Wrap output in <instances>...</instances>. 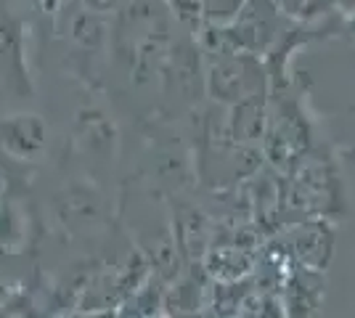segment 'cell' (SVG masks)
Here are the masks:
<instances>
[{
	"label": "cell",
	"mask_w": 355,
	"mask_h": 318,
	"mask_svg": "<svg viewBox=\"0 0 355 318\" xmlns=\"http://www.w3.org/2000/svg\"><path fill=\"white\" fill-rule=\"evenodd\" d=\"M112 37L114 51L125 61L135 85H146L162 75L173 37L170 19L159 0H128L119 8Z\"/></svg>",
	"instance_id": "cell-1"
},
{
	"label": "cell",
	"mask_w": 355,
	"mask_h": 318,
	"mask_svg": "<svg viewBox=\"0 0 355 318\" xmlns=\"http://www.w3.org/2000/svg\"><path fill=\"white\" fill-rule=\"evenodd\" d=\"M207 91L215 101L236 104L252 96H263L266 75L254 53H225L212 59L207 69Z\"/></svg>",
	"instance_id": "cell-2"
},
{
	"label": "cell",
	"mask_w": 355,
	"mask_h": 318,
	"mask_svg": "<svg viewBox=\"0 0 355 318\" xmlns=\"http://www.w3.org/2000/svg\"><path fill=\"white\" fill-rule=\"evenodd\" d=\"M164 101L175 109L191 106L199 96V51L191 40H173L162 67Z\"/></svg>",
	"instance_id": "cell-3"
},
{
	"label": "cell",
	"mask_w": 355,
	"mask_h": 318,
	"mask_svg": "<svg viewBox=\"0 0 355 318\" xmlns=\"http://www.w3.org/2000/svg\"><path fill=\"white\" fill-rule=\"evenodd\" d=\"M48 127L37 114H19L3 122V146L19 159H35L45 149Z\"/></svg>",
	"instance_id": "cell-4"
},
{
	"label": "cell",
	"mask_w": 355,
	"mask_h": 318,
	"mask_svg": "<svg viewBox=\"0 0 355 318\" xmlns=\"http://www.w3.org/2000/svg\"><path fill=\"white\" fill-rule=\"evenodd\" d=\"M266 127V104L263 96H252L234 104V112L228 117V138L234 143H250L263 136Z\"/></svg>",
	"instance_id": "cell-5"
},
{
	"label": "cell",
	"mask_w": 355,
	"mask_h": 318,
	"mask_svg": "<svg viewBox=\"0 0 355 318\" xmlns=\"http://www.w3.org/2000/svg\"><path fill=\"white\" fill-rule=\"evenodd\" d=\"M175 233L178 247L186 255V260H202L209 247L207 239V220L191 207H178L175 215Z\"/></svg>",
	"instance_id": "cell-6"
},
{
	"label": "cell",
	"mask_w": 355,
	"mask_h": 318,
	"mask_svg": "<svg viewBox=\"0 0 355 318\" xmlns=\"http://www.w3.org/2000/svg\"><path fill=\"white\" fill-rule=\"evenodd\" d=\"M297 114H284L279 122H273V127L268 130V152L273 157V162H289L295 159V154L305 149V138H302V125L295 120Z\"/></svg>",
	"instance_id": "cell-7"
},
{
	"label": "cell",
	"mask_w": 355,
	"mask_h": 318,
	"mask_svg": "<svg viewBox=\"0 0 355 318\" xmlns=\"http://www.w3.org/2000/svg\"><path fill=\"white\" fill-rule=\"evenodd\" d=\"M295 249L297 258L308 268H326L329 255H331V233L321 223L302 226L295 233Z\"/></svg>",
	"instance_id": "cell-8"
},
{
	"label": "cell",
	"mask_w": 355,
	"mask_h": 318,
	"mask_svg": "<svg viewBox=\"0 0 355 318\" xmlns=\"http://www.w3.org/2000/svg\"><path fill=\"white\" fill-rule=\"evenodd\" d=\"M69 35L80 48L85 51H98L109 37V24H106V14L101 11H90V8H80L77 14L69 19Z\"/></svg>",
	"instance_id": "cell-9"
},
{
	"label": "cell",
	"mask_w": 355,
	"mask_h": 318,
	"mask_svg": "<svg viewBox=\"0 0 355 318\" xmlns=\"http://www.w3.org/2000/svg\"><path fill=\"white\" fill-rule=\"evenodd\" d=\"M207 260H205V268H207L218 281H236L244 273L252 268L250 255L234 244V247H212L205 252Z\"/></svg>",
	"instance_id": "cell-10"
},
{
	"label": "cell",
	"mask_w": 355,
	"mask_h": 318,
	"mask_svg": "<svg viewBox=\"0 0 355 318\" xmlns=\"http://www.w3.org/2000/svg\"><path fill=\"white\" fill-rule=\"evenodd\" d=\"M24 242V218L6 197H0V247L14 252Z\"/></svg>",
	"instance_id": "cell-11"
},
{
	"label": "cell",
	"mask_w": 355,
	"mask_h": 318,
	"mask_svg": "<svg viewBox=\"0 0 355 318\" xmlns=\"http://www.w3.org/2000/svg\"><path fill=\"white\" fill-rule=\"evenodd\" d=\"M170 14L175 16V21L180 27H186L189 32L202 30L205 24V11H202V0H167Z\"/></svg>",
	"instance_id": "cell-12"
},
{
	"label": "cell",
	"mask_w": 355,
	"mask_h": 318,
	"mask_svg": "<svg viewBox=\"0 0 355 318\" xmlns=\"http://www.w3.org/2000/svg\"><path fill=\"white\" fill-rule=\"evenodd\" d=\"M241 6H244V0H202L205 21L223 27V24H228L239 14Z\"/></svg>",
	"instance_id": "cell-13"
},
{
	"label": "cell",
	"mask_w": 355,
	"mask_h": 318,
	"mask_svg": "<svg viewBox=\"0 0 355 318\" xmlns=\"http://www.w3.org/2000/svg\"><path fill=\"white\" fill-rule=\"evenodd\" d=\"M279 8L297 19H311L315 14H324L326 0H279Z\"/></svg>",
	"instance_id": "cell-14"
},
{
	"label": "cell",
	"mask_w": 355,
	"mask_h": 318,
	"mask_svg": "<svg viewBox=\"0 0 355 318\" xmlns=\"http://www.w3.org/2000/svg\"><path fill=\"white\" fill-rule=\"evenodd\" d=\"M80 6H85L90 11H101V14H112L122 6V0H80Z\"/></svg>",
	"instance_id": "cell-15"
},
{
	"label": "cell",
	"mask_w": 355,
	"mask_h": 318,
	"mask_svg": "<svg viewBox=\"0 0 355 318\" xmlns=\"http://www.w3.org/2000/svg\"><path fill=\"white\" fill-rule=\"evenodd\" d=\"M43 14H56L61 11V6H64V0H32Z\"/></svg>",
	"instance_id": "cell-16"
},
{
	"label": "cell",
	"mask_w": 355,
	"mask_h": 318,
	"mask_svg": "<svg viewBox=\"0 0 355 318\" xmlns=\"http://www.w3.org/2000/svg\"><path fill=\"white\" fill-rule=\"evenodd\" d=\"M3 297H6V281H3V276H0V303H3Z\"/></svg>",
	"instance_id": "cell-17"
},
{
	"label": "cell",
	"mask_w": 355,
	"mask_h": 318,
	"mask_svg": "<svg viewBox=\"0 0 355 318\" xmlns=\"http://www.w3.org/2000/svg\"><path fill=\"white\" fill-rule=\"evenodd\" d=\"M342 6H347V8H355V0H340Z\"/></svg>",
	"instance_id": "cell-18"
},
{
	"label": "cell",
	"mask_w": 355,
	"mask_h": 318,
	"mask_svg": "<svg viewBox=\"0 0 355 318\" xmlns=\"http://www.w3.org/2000/svg\"><path fill=\"white\" fill-rule=\"evenodd\" d=\"M353 30H355V21H353Z\"/></svg>",
	"instance_id": "cell-19"
}]
</instances>
